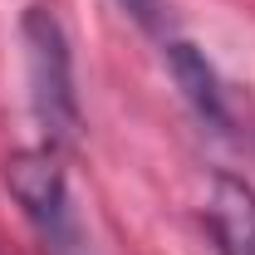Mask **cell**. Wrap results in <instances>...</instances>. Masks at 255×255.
<instances>
[{"label":"cell","instance_id":"5","mask_svg":"<svg viewBox=\"0 0 255 255\" xmlns=\"http://www.w3.org/2000/svg\"><path fill=\"white\" fill-rule=\"evenodd\" d=\"M123 5L142 20V25H152V20H157V0H123Z\"/></svg>","mask_w":255,"mask_h":255},{"label":"cell","instance_id":"2","mask_svg":"<svg viewBox=\"0 0 255 255\" xmlns=\"http://www.w3.org/2000/svg\"><path fill=\"white\" fill-rule=\"evenodd\" d=\"M5 191L20 201V211L34 226L44 255H89V236H84V221H79V206L69 196L54 147L15 152L5 162Z\"/></svg>","mask_w":255,"mask_h":255},{"label":"cell","instance_id":"3","mask_svg":"<svg viewBox=\"0 0 255 255\" xmlns=\"http://www.w3.org/2000/svg\"><path fill=\"white\" fill-rule=\"evenodd\" d=\"M206 231L216 255H255V187L236 172H216L206 191Z\"/></svg>","mask_w":255,"mask_h":255},{"label":"cell","instance_id":"1","mask_svg":"<svg viewBox=\"0 0 255 255\" xmlns=\"http://www.w3.org/2000/svg\"><path fill=\"white\" fill-rule=\"evenodd\" d=\"M25 69H30V108L49 147H64L79 137V89H74V59H69V39H64L59 20L44 10V5H30L25 10Z\"/></svg>","mask_w":255,"mask_h":255},{"label":"cell","instance_id":"4","mask_svg":"<svg viewBox=\"0 0 255 255\" xmlns=\"http://www.w3.org/2000/svg\"><path fill=\"white\" fill-rule=\"evenodd\" d=\"M167 64H172L177 89H182L187 103L196 108V118L211 123L216 132H226V128H231V108H226L221 79H216V69L206 64V54H201L196 44H187V39H177V44H167Z\"/></svg>","mask_w":255,"mask_h":255}]
</instances>
